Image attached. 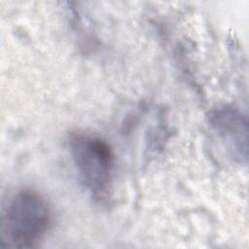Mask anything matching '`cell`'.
<instances>
[{"label": "cell", "instance_id": "obj_1", "mask_svg": "<svg viewBox=\"0 0 249 249\" xmlns=\"http://www.w3.org/2000/svg\"><path fill=\"white\" fill-rule=\"evenodd\" d=\"M52 224V211L46 199L32 190L15 194L2 213L0 244L30 248L46 235Z\"/></svg>", "mask_w": 249, "mask_h": 249}, {"label": "cell", "instance_id": "obj_2", "mask_svg": "<svg viewBox=\"0 0 249 249\" xmlns=\"http://www.w3.org/2000/svg\"><path fill=\"white\" fill-rule=\"evenodd\" d=\"M70 154L83 185L96 200H106L112 189L115 158L109 144L88 133H73Z\"/></svg>", "mask_w": 249, "mask_h": 249}]
</instances>
